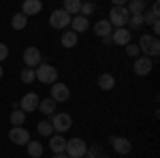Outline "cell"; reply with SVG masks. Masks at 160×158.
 I'll return each instance as SVG.
<instances>
[{"mask_svg": "<svg viewBox=\"0 0 160 158\" xmlns=\"http://www.w3.org/2000/svg\"><path fill=\"white\" fill-rule=\"evenodd\" d=\"M24 122H26V113L22 109H15L11 113V124H13V126H22Z\"/></svg>", "mask_w": 160, "mask_h": 158, "instance_id": "obj_25", "label": "cell"}, {"mask_svg": "<svg viewBox=\"0 0 160 158\" xmlns=\"http://www.w3.org/2000/svg\"><path fill=\"white\" fill-rule=\"evenodd\" d=\"M2 75H4V71H2V66H0V77H2Z\"/></svg>", "mask_w": 160, "mask_h": 158, "instance_id": "obj_38", "label": "cell"}, {"mask_svg": "<svg viewBox=\"0 0 160 158\" xmlns=\"http://www.w3.org/2000/svg\"><path fill=\"white\" fill-rule=\"evenodd\" d=\"M71 26H73L75 34H79V32H86L88 28H90V19L83 17V15H75L73 19H71Z\"/></svg>", "mask_w": 160, "mask_h": 158, "instance_id": "obj_14", "label": "cell"}, {"mask_svg": "<svg viewBox=\"0 0 160 158\" xmlns=\"http://www.w3.org/2000/svg\"><path fill=\"white\" fill-rule=\"evenodd\" d=\"M60 43H62V47H75L77 45V34L73 30H66V32H62Z\"/></svg>", "mask_w": 160, "mask_h": 158, "instance_id": "obj_21", "label": "cell"}, {"mask_svg": "<svg viewBox=\"0 0 160 158\" xmlns=\"http://www.w3.org/2000/svg\"><path fill=\"white\" fill-rule=\"evenodd\" d=\"M156 37H149V34H143L141 41H139V51L145 54V58H149V51H152V45H154Z\"/></svg>", "mask_w": 160, "mask_h": 158, "instance_id": "obj_17", "label": "cell"}, {"mask_svg": "<svg viewBox=\"0 0 160 158\" xmlns=\"http://www.w3.org/2000/svg\"><path fill=\"white\" fill-rule=\"evenodd\" d=\"M111 41L115 45H128L130 43V30L128 28H118L115 32H111Z\"/></svg>", "mask_w": 160, "mask_h": 158, "instance_id": "obj_11", "label": "cell"}, {"mask_svg": "<svg viewBox=\"0 0 160 158\" xmlns=\"http://www.w3.org/2000/svg\"><path fill=\"white\" fill-rule=\"evenodd\" d=\"M145 7H148V4H145L143 0H130V7H128L126 11L130 13V15H137V13H143V11H145Z\"/></svg>", "mask_w": 160, "mask_h": 158, "instance_id": "obj_23", "label": "cell"}, {"mask_svg": "<svg viewBox=\"0 0 160 158\" xmlns=\"http://www.w3.org/2000/svg\"><path fill=\"white\" fill-rule=\"evenodd\" d=\"M41 9H43V2H41V0H26L24 4H22V13H24L26 17L37 15Z\"/></svg>", "mask_w": 160, "mask_h": 158, "instance_id": "obj_13", "label": "cell"}, {"mask_svg": "<svg viewBox=\"0 0 160 158\" xmlns=\"http://www.w3.org/2000/svg\"><path fill=\"white\" fill-rule=\"evenodd\" d=\"M152 13H154V15H160V7H158V2H154V4H152Z\"/></svg>", "mask_w": 160, "mask_h": 158, "instance_id": "obj_35", "label": "cell"}, {"mask_svg": "<svg viewBox=\"0 0 160 158\" xmlns=\"http://www.w3.org/2000/svg\"><path fill=\"white\" fill-rule=\"evenodd\" d=\"M154 22H158V15H154V13H143V24H154Z\"/></svg>", "mask_w": 160, "mask_h": 158, "instance_id": "obj_31", "label": "cell"}, {"mask_svg": "<svg viewBox=\"0 0 160 158\" xmlns=\"http://www.w3.org/2000/svg\"><path fill=\"white\" fill-rule=\"evenodd\" d=\"M128 17H130V13L126 11V7H113L107 22L111 24V28H113V26H115V28H124V26L128 24Z\"/></svg>", "mask_w": 160, "mask_h": 158, "instance_id": "obj_3", "label": "cell"}, {"mask_svg": "<svg viewBox=\"0 0 160 158\" xmlns=\"http://www.w3.org/2000/svg\"><path fill=\"white\" fill-rule=\"evenodd\" d=\"M49 147H51L53 154H64V152H66V139H64L62 135H56V137H51Z\"/></svg>", "mask_w": 160, "mask_h": 158, "instance_id": "obj_15", "label": "cell"}, {"mask_svg": "<svg viewBox=\"0 0 160 158\" xmlns=\"http://www.w3.org/2000/svg\"><path fill=\"white\" fill-rule=\"evenodd\" d=\"M128 24H130V30H139V28L143 26V13L130 15V17H128Z\"/></svg>", "mask_w": 160, "mask_h": 158, "instance_id": "obj_26", "label": "cell"}, {"mask_svg": "<svg viewBox=\"0 0 160 158\" xmlns=\"http://www.w3.org/2000/svg\"><path fill=\"white\" fill-rule=\"evenodd\" d=\"M98 154H100V147H98V145L88 147V150H86V156H88V158H98Z\"/></svg>", "mask_w": 160, "mask_h": 158, "instance_id": "obj_32", "label": "cell"}, {"mask_svg": "<svg viewBox=\"0 0 160 158\" xmlns=\"http://www.w3.org/2000/svg\"><path fill=\"white\" fill-rule=\"evenodd\" d=\"M24 62H26V69H32V66H38L41 64V51L37 47H26L24 49Z\"/></svg>", "mask_w": 160, "mask_h": 158, "instance_id": "obj_9", "label": "cell"}, {"mask_svg": "<svg viewBox=\"0 0 160 158\" xmlns=\"http://www.w3.org/2000/svg\"><path fill=\"white\" fill-rule=\"evenodd\" d=\"M94 2H81V11H79V15H83V17H90L92 13H94Z\"/></svg>", "mask_w": 160, "mask_h": 158, "instance_id": "obj_29", "label": "cell"}, {"mask_svg": "<svg viewBox=\"0 0 160 158\" xmlns=\"http://www.w3.org/2000/svg\"><path fill=\"white\" fill-rule=\"evenodd\" d=\"M53 158H68L66 154H53Z\"/></svg>", "mask_w": 160, "mask_h": 158, "instance_id": "obj_37", "label": "cell"}, {"mask_svg": "<svg viewBox=\"0 0 160 158\" xmlns=\"http://www.w3.org/2000/svg\"><path fill=\"white\" fill-rule=\"evenodd\" d=\"M26 24H28V17H26L24 13H15L11 17V28L13 30H24Z\"/></svg>", "mask_w": 160, "mask_h": 158, "instance_id": "obj_20", "label": "cell"}, {"mask_svg": "<svg viewBox=\"0 0 160 158\" xmlns=\"http://www.w3.org/2000/svg\"><path fill=\"white\" fill-rule=\"evenodd\" d=\"M68 96H71V90H68V85L60 84V81H56V84L51 85V100L58 105V103H64V100H68Z\"/></svg>", "mask_w": 160, "mask_h": 158, "instance_id": "obj_7", "label": "cell"}, {"mask_svg": "<svg viewBox=\"0 0 160 158\" xmlns=\"http://www.w3.org/2000/svg\"><path fill=\"white\" fill-rule=\"evenodd\" d=\"M34 75H37V79L41 84H56L58 81V69H53L51 64H45V62L38 64Z\"/></svg>", "mask_w": 160, "mask_h": 158, "instance_id": "obj_1", "label": "cell"}, {"mask_svg": "<svg viewBox=\"0 0 160 158\" xmlns=\"http://www.w3.org/2000/svg\"><path fill=\"white\" fill-rule=\"evenodd\" d=\"M28 154L32 158H41L43 156V145H41L38 141H30V143H28Z\"/></svg>", "mask_w": 160, "mask_h": 158, "instance_id": "obj_24", "label": "cell"}, {"mask_svg": "<svg viewBox=\"0 0 160 158\" xmlns=\"http://www.w3.org/2000/svg\"><path fill=\"white\" fill-rule=\"evenodd\" d=\"M86 150H88L86 141L79 139V137H73V139L66 141V152H64V154L68 158H83L86 156Z\"/></svg>", "mask_w": 160, "mask_h": 158, "instance_id": "obj_2", "label": "cell"}, {"mask_svg": "<svg viewBox=\"0 0 160 158\" xmlns=\"http://www.w3.org/2000/svg\"><path fill=\"white\" fill-rule=\"evenodd\" d=\"M83 158H88V156H83Z\"/></svg>", "mask_w": 160, "mask_h": 158, "instance_id": "obj_40", "label": "cell"}, {"mask_svg": "<svg viewBox=\"0 0 160 158\" xmlns=\"http://www.w3.org/2000/svg\"><path fill=\"white\" fill-rule=\"evenodd\" d=\"M9 139L15 145H28L30 143V133L26 130L24 126H13L11 130H9Z\"/></svg>", "mask_w": 160, "mask_h": 158, "instance_id": "obj_6", "label": "cell"}, {"mask_svg": "<svg viewBox=\"0 0 160 158\" xmlns=\"http://www.w3.org/2000/svg\"><path fill=\"white\" fill-rule=\"evenodd\" d=\"M158 54H160V41L156 38V41H154V45H152V51H149V58H156Z\"/></svg>", "mask_w": 160, "mask_h": 158, "instance_id": "obj_33", "label": "cell"}, {"mask_svg": "<svg viewBox=\"0 0 160 158\" xmlns=\"http://www.w3.org/2000/svg\"><path fill=\"white\" fill-rule=\"evenodd\" d=\"M7 58H9V47H7L4 43H0V62L7 60Z\"/></svg>", "mask_w": 160, "mask_h": 158, "instance_id": "obj_34", "label": "cell"}, {"mask_svg": "<svg viewBox=\"0 0 160 158\" xmlns=\"http://www.w3.org/2000/svg\"><path fill=\"white\" fill-rule=\"evenodd\" d=\"M132 69H135L137 75H149L152 73V58H145V56L143 58H137Z\"/></svg>", "mask_w": 160, "mask_h": 158, "instance_id": "obj_12", "label": "cell"}, {"mask_svg": "<svg viewBox=\"0 0 160 158\" xmlns=\"http://www.w3.org/2000/svg\"><path fill=\"white\" fill-rule=\"evenodd\" d=\"M152 28H154V32H156V34L160 32V24H158V22H154V24H152Z\"/></svg>", "mask_w": 160, "mask_h": 158, "instance_id": "obj_36", "label": "cell"}, {"mask_svg": "<svg viewBox=\"0 0 160 158\" xmlns=\"http://www.w3.org/2000/svg\"><path fill=\"white\" fill-rule=\"evenodd\" d=\"M98 158H109V156H98Z\"/></svg>", "mask_w": 160, "mask_h": 158, "instance_id": "obj_39", "label": "cell"}, {"mask_svg": "<svg viewBox=\"0 0 160 158\" xmlns=\"http://www.w3.org/2000/svg\"><path fill=\"white\" fill-rule=\"evenodd\" d=\"M98 88L100 90H105V92H107V90H113V88H115V79H113V75H109V73H102L98 77Z\"/></svg>", "mask_w": 160, "mask_h": 158, "instance_id": "obj_18", "label": "cell"}, {"mask_svg": "<svg viewBox=\"0 0 160 158\" xmlns=\"http://www.w3.org/2000/svg\"><path fill=\"white\" fill-rule=\"evenodd\" d=\"M19 77H22V81H24V84H32V81L37 79V75H34V69H24Z\"/></svg>", "mask_w": 160, "mask_h": 158, "instance_id": "obj_28", "label": "cell"}, {"mask_svg": "<svg viewBox=\"0 0 160 158\" xmlns=\"http://www.w3.org/2000/svg\"><path fill=\"white\" fill-rule=\"evenodd\" d=\"M111 24L107 22V19H100V22H96V26H94V32H96V37H111Z\"/></svg>", "mask_w": 160, "mask_h": 158, "instance_id": "obj_16", "label": "cell"}, {"mask_svg": "<svg viewBox=\"0 0 160 158\" xmlns=\"http://www.w3.org/2000/svg\"><path fill=\"white\" fill-rule=\"evenodd\" d=\"M62 11H66L71 17L73 15H79V11H81V0H64V9Z\"/></svg>", "mask_w": 160, "mask_h": 158, "instance_id": "obj_19", "label": "cell"}, {"mask_svg": "<svg viewBox=\"0 0 160 158\" xmlns=\"http://www.w3.org/2000/svg\"><path fill=\"white\" fill-rule=\"evenodd\" d=\"M38 103H41L38 94H34V92H28V94H24V96H22V100H19V109L24 111V113H30V111L38 109Z\"/></svg>", "mask_w": 160, "mask_h": 158, "instance_id": "obj_8", "label": "cell"}, {"mask_svg": "<svg viewBox=\"0 0 160 158\" xmlns=\"http://www.w3.org/2000/svg\"><path fill=\"white\" fill-rule=\"evenodd\" d=\"M126 54H128L130 58H139V45H135V43H128V45H126Z\"/></svg>", "mask_w": 160, "mask_h": 158, "instance_id": "obj_30", "label": "cell"}, {"mask_svg": "<svg viewBox=\"0 0 160 158\" xmlns=\"http://www.w3.org/2000/svg\"><path fill=\"white\" fill-rule=\"evenodd\" d=\"M71 15L66 11H62V9H56V11L51 13V17H49V24L51 28H56V30H62V28H66V26H71Z\"/></svg>", "mask_w": 160, "mask_h": 158, "instance_id": "obj_5", "label": "cell"}, {"mask_svg": "<svg viewBox=\"0 0 160 158\" xmlns=\"http://www.w3.org/2000/svg\"><path fill=\"white\" fill-rule=\"evenodd\" d=\"M38 133L43 135V137H49L51 133H53V126H51V122H47V120H43V122H38Z\"/></svg>", "mask_w": 160, "mask_h": 158, "instance_id": "obj_27", "label": "cell"}, {"mask_svg": "<svg viewBox=\"0 0 160 158\" xmlns=\"http://www.w3.org/2000/svg\"><path fill=\"white\" fill-rule=\"evenodd\" d=\"M51 126H53V130H58V133H66L71 126H73V118L68 115V113H53V118H51Z\"/></svg>", "mask_w": 160, "mask_h": 158, "instance_id": "obj_4", "label": "cell"}, {"mask_svg": "<svg viewBox=\"0 0 160 158\" xmlns=\"http://www.w3.org/2000/svg\"><path fill=\"white\" fill-rule=\"evenodd\" d=\"M111 145H113V150L118 152V154H122V156H126V154H130V150H132V143L126 139V137H111Z\"/></svg>", "mask_w": 160, "mask_h": 158, "instance_id": "obj_10", "label": "cell"}, {"mask_svg": "<svg viewBox=\"0 0 160 158\" xmlns=\"http://www.w3.org/2000/svg\"><path fill=\"white\" fill-rule=\"evenodd\" d=\"M38 111L45 113V115H51V113H56V103L51 98H45V100L38 103Z\"/></svg>", "mask_w": 160, "mask_h": 158, "instance_id": "obj_22", "label": "cell"}]
</instances>
